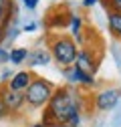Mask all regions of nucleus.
<instances>
[{
    "label": "nucleus",
    "instance_id": "nucleus-22",
    "mask_svg": "<svg viewBox=\"0 0 121 127\" xmlns=\"http://www.w3.org/2000/svg\"><path fill=\"white\" fill-rule=\"evenodd\" d=\"M30 127H44V123L40 121V123H34V125H30Z\"/></svg>",
    "mask_w": 121,
    "mask_h": 127
},
{
    "label": "nucleus",
    "instance_id": "nucleus-14",
    "mask_svg": "<svg viewBox=\"0 0 121 127\" xmlns=\"http://www.w3.org/2000/svg\"><path fill=\"white\" fill-rule=\"evenodd\" d=\"M113 127H121V101L115 107V115H113Z\"/></svg>",
    "mask_w": 121,
    "mask_h": 127
},
{
    "label": "nucleus",
    "instance_id": "nucleus-7",
    "mask_svg": "<svg viewBox=\"0 0 121 127\" xmlns=\"http://www.w3.org/2000/svg\"><path fill=\"white\" fill-rule=\"evenodd\" d=\"M75 67L95 77V73H97V69H99V59L95 57V53L91 51V49H83V51H79V55H77Z\"/></svg>",
    "mask_w": 121,
    "mask_h": 127
},
{
    "label": "nucleus",
    "instance_id": "nucleus-6",
    "mask_svg": "<svg viewBox=\"0 0 121 127\" xmlns=\"http://www.w3.org/2000/svg\"><path fill=\"white\" fill-rule=\"evenodd\" d=\"M63 75H65V79H67L73 87H75V85H81V87H93V85H95V77H93V75H89V73L77 69L75 65L63 69Z\"/></svg>",
    "mask_w": 121,
    "mask_h": 127
},
{
    "label": "nucleus",
    "instance_id": "nucleus-8",
    "mask_svg": "<svg viewBox=\"0 0 121 127\" xmlns=\"http://www.w3.org/2000/svg\"><path fill=\"white\" fill-rule=\"evenodd\" d=\"M16 20V6L12 0H0V28H8Z\"/></svg>",
    "mask_w": 121,
    "mask_h": 127
},
{
    "label": "nucleus",
    "instance_id": "nucleus-13",
    "mask_svg": "<svg viewBox=\"0 0 121 127\" xmlns=\"http://www.w3.org/2000/svg\"><path fill=\"white\" fill-rule=\"evenodd\" d=\"M101 2L107 6L109 12H119L121 14V0H101Z\"/></svg>",
    "mask_w": 121,
    "mask_h": 127
},
{
    "label": "nucleus",
    "instance_id": "nucleus-18",
    "mask_svg": "<svg viewBox=\"0 0 121 127\" xmlns=\"http://www.w3.org/2000/svg\"><path fill=\"white\" fill-rule=\"evenodd\" d=\"M22 4L28 8V10H34L38 6V0H22Z\"/></svg>",
    "mask_w": 121,
    "mask_h": 127
},
{
    "label": "nucleus",
    "instance_id": "nucleus-20",
    "mask_svg": "<svg viewBox=\"0 0 121 127\" xmlns=\"http://www.w3.org/2000/svg\"><path fill=\"white\" fill-rule=\"evenodd\" d=\"M97 2H99V0H83V6H85V8H89V6H95Z\"/></svg>",
    "mask_w": 121,
    "mask_h": 127
},
{
    "label": "nucleus",
    "instance_id": "nucleus-15",
    "mask_svg": "<svg viewBox=\"0 0 121 127\" xmlns=\"http://www.w3.org/2000/svg\"><path fill=\"white\" fill-rule=\"evenodd\" d=\"M8 61H10V53L0 46V65H4V63H8Z\"/></svg>",
    "mask_w": 121,
    "mask_h": 127
},
{
    "label": "nucleus",
    "instance_id": "nucleus-3",
    "mask_svg": "<svg viewBox=\"0 0 121 127\" xmlns=\"http://www.w3.org/2000/svg\"><path fill=\"white\" fill-rule=\"evenodd\" d=\"M51 55H53V59H55L63 69L73 67L75 61H77V55H79L77 42H75V38L65 36V34L53 36V40H51Z\"/></svg>",
    "mask_w": 121,
    "mask_h": 127
},
{
    "label": "nucleus",
    "instance_id": "nucleus-2",
    "mask_svg": "<svg viewBox=\"0 0 121 127\" xmlns=\"http://www.w3.org/2000/svg\"><path fill=\"white\" fill-rule=\"evenodd\" d=\"M55 89H57V87L49 81V79H44V77H34L32 81H30V85L26 87V91H24L26 105H28L30 109H42L44 105L51 101Z\"/></svg>",
    "mask_w": 121,
    "mask_h": 127
},
{
    "label": "nucleus",
    "instance_id": "nucleus-5",
    "mask_svg": "<svg viewBox=\"0 0 121 127\" xmlns=\"http://www.w3.org/2000/svg\"><path fill=\"white\" fill-rule=\"evenodd\" d=\"M0 97H2L8 113H18V111L26 105L24 91H14V89H8V87H2L0 89Z\"/></svg>",
    "mask_w": 121,
    "mask_h": 127
},
{
    "label": "nucleus",
    "instance_id": "nucleus-16",
    "mask_svg": "<svg viewBox=\"0 0 121 127\" xmlns=\"http://www.w3.org/2000/svg\"><path fill=\"white\" fill-rule=\"evenodd\" d=\"M10 113H8V109H6V105H4V101H2V97H0V121L2 119H6Z\"/></svg>",
    "mask_w": 121,
    "mask_h": 127
},
{
    "label": "nucleus",
    "instance_id": "nucleus-10",
    "mask_svg": "<svg viewBox=\"0 0 121 127\" xmlns=\"http://www.w3.org/2000/svg\"><path fill=\"white\" fill-rule=\"evenodd\" d=\"M51 61H53L51 51H44V49H36L32 53H28V59H26L30 69H34V67H47Z\"/></svg>",
    "mask_w": 121,
    "mask_h": 127
},
{
    "label": "nucleus",
    "instance_id": "nucleus-9",
    "mask_svg": "<svg viewBox=\"0 0 121 127\" xmlns=\"http://www.w3.org/2000/svg\"><path fill=\"white\" fill-rule=\"evenodd\" d=\"M34 79V75L30 71H18L14 73L12 79L8 81V89H14V91H26V87L30 85V81Z\"/></svg>",
    "mask_w": 121,
    "mask_h": 127
},
{
    "label": "nucleus",
    "instance_id": "nucleus-1",
    "mask_svg": "<svg viewBox=\"0 0 121 127\" xmlns=\"http://www.w3.org/2000/svg\"><path fill=\"white\" fill-rule=\"evenodd\" d=\"M83 105H85L83 95L73 85L55 89L51 101L44 107V115H42L44 127H51L55 123H69L73 117L83 115V109H85Z\"/></svg>",
    "mask_w": 121,
    "mask_h": 127
},
{
    "label": "nucleus",
    "instance_id": "nucleus-4",
    "mask_svg": "<svg viewBox=\"0 0 121 127\" xmlns=\"http://www.w3.org/2000/svg\"><path fill=\"white\" fill-rule=\"evenodd\" d=\"M119 101H121V89L119 87H107L93 97V107L97 111H115Z\"/></svg>",
    "mask_w": 121,
    "mask_h": 127
},
{
    "label": "nucleus",
    "instance_id": "nucleus-21",
    "mask_svg": "<svg viewBox=\"0 0 121 127\" xmlns=\"http://www.w3.org/2000/svg\"><path fill=\"white\" fill-rule=\"evenodd\" d=\"M51 127H69L67 123H55V125H51Z\"/></svg>",
    "mask_w": 121,
    "mask_h": 127
},
{
    "label": "nucleus",
    "instance_id": "nucleus-17",
    "mask_svg": "<svg viewBox=\"0 0 121 127\" xmlns=\"http://www.w3.org/2000/svg\"><path fill=\"white\" fill-rule=\"evenodd\" d=\"M36 28H38V24H36L34 20H32V22H26V24L22 26V30H24V32H34Z\"/></svg>",
    "mask_w": 121,
    "mask_h": 127
},
{
    "label": "nucleus",
    "instance_id": "nucleus-19",
    "mask_svg": "<svg viewBox=\"0 0 121 127\" xmlns=\"http://www.w3.org/2000/svg\"><path fill=\"white\" fill-rule=\"evenodd\" d=\"M12 75H14V73H12V71H8V69H6V71H4V73H2V81H10V79H12Z\"/></svg>",
    "mask_w": 121,
    "mask_h": 127
},
{
    "label": "nucleus",
    "instance_id": "nucleus-11",
    "mask_svg": "<svg viewBox=\"0 0 121 127\" xmlns=\"http://www.w3.org/2000/svg\"><path fill=\"white\" fill-rule=\"evenodd\" d=\"M107 22H109L111 34L121 40V14H119V12H109V14H107Z\"/></svg>",
    "mask_w": 121,
    "mask_h": 127
},
{
    "label": "nucleus",
    "instance_id": "nucleus-12",
    "mask_svg": "<svg viewBox=\"0 0 121 127\" xmlns=\"http://www.w3.org/2000/svg\"><path fill=\"white\" fill-rule=\"evenodd\" d=\"M26 59H28L26 49H12L10 51V63L12 65H22V63H26Z\"/></svg>",
    "mask_w": 121,
    "mask_h": 127
}]
</instances>
